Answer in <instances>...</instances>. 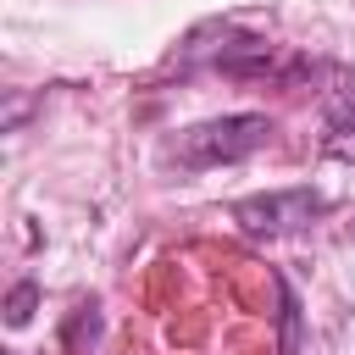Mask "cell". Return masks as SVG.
Segmentation results:
<instances>
[{"instance_id":"6da1fadb","label":"cell","mask_w":355,"mask_h":355,"mask_svg":"<svg viewBox=\"0 0 355 355\" xmlns=\"http://www.w3.org/2000/svg\"><path fill=\"white\" fill-rule=\"evenodd\" d=\"M272 139V116L261 111H239V116H216V122H194L178 133L172 155L183 166H227V161H244L255 155L261 144Z\"/></svg>"},{"instance_id":"7a4b0ae2","label":"cell","mask_w":355,"mask_h":355,"mask_svg":"<svg viewBox=\"0 0 355 355\" xmlns=\"http://www.w3.org/2000/svg\"><path fill=\"white\" fill-rule=\"evenodd\" d=\"M311 216H322V194L316 189H277V194H250L233 205V222L255 239H277V233H294L305 227Z\"/></svg>"},{"instance_id":"3957f363","label":"cell","mask_w":355,"mask_h":355,"mask_svg":"<svg viewBox=\"0 0 355 355\" xmlns=\"http://www.w3.org/2000/svg\"><path fill=\"white\" fill-rule=\"evenodd\" d=\"M322 128L333 155H355V72H333L322 89Z\"/></svg>"},{"instance_id":"277c9868","label":"cell","mask_w":355,"mask_h":355,"mask_svg":"<svg viewBox=\"0 0 355 355\" xmlns=\"http://www.w3.org/2000/svg\"><path fill=\"white\" fill-rule=\"evenodd\" d=\"M33 300H39V288H33V283H17V288H11V300H6V322H11V327H22V322L33 316Z\"/></svg>"}]
</instances>
